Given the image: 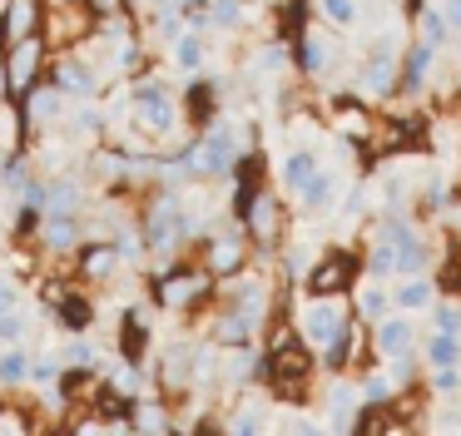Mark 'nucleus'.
<instances>
[{"label":"nucleus","instance_id":"obj_1","mask_svg":"<svg viewBox=\"0 0 461 436\" xmlns=\"http://www.w3.org/2000/svg\"><path fill=\"white\" fill-rule=\"evenodd\" d=\"M45 79H50L55 89H60L65 99H100L104 89H110V79H104V69L95 65L85 50H55L50 65H45Z\"/></svg>","mask_w":461,"mask_h":436},{"label":"nucleus","instance_id":"obj_2","mask_svg":"<svg viewBox=\"0 0 461 436\" xmlns=\"http://www.w3.org/2000/svg\"><path fill=\"white\" fill-rule=\"evenodd\" d=\"M45 65H50V45H45V35L15 40V45L5 50V85H11V99H21L31 85H41Z\"/></svg>","mask_w":461,"mask_h":436},{"label":"nucleus","instance_id":"obj_3","mask_svg":"<svg viewBox=\"0 0 461 436\" xmlns=\"http://www.w3.org/2000/svg\"><path fill=\"white\" fill-rule=\"evenodd\" d=\"M21 114H25V129L35 134H50V129L65 124V114H70V99L60 95V89L50 85V79H41V85H31L21 95Z\"/></svg>","mask_w":461,"mask_h":436},{"label":"nucleus","instance_id":"obj_4","mask_svg":"<svg viewBox=\"0 0 461 436\" xmlns=\"http://www.w3.org/2000/svg\"><path fill=\"white\" fill-rule=\"evenodd\" d=\"M85 204H90V188H85L80 168L45 174V213H70V218H80Z\"/></svg>","mask_w":461,"mask_h":436},{"label":"nucleus","instance_id":"obj_5","mask_svg":"<svg viewBox=\"0 0 461 436\" xmlns=\"http://www.w3.org/2000/svg\"><path fill=\"white\" fill-rule=\"evenodd\" d=\"M80 243H85L80 218H70V213H45V223H41V248H45V253H70V248H80Z\"/></svg>","mask_w":461,"mask_h":436},{"label":"nucleus","instance_id":"obj_6","mask_svg":"<svg viewBox=\"0 0 461 436\" xmlns=\"http://www.w3.org/2000/svg\"><path fill=\"white\" fill-rule=\"evenodd\" d=\"M169 59H174V69L189 75V79L203 75V69H209V40H203L199 30H184V35L169 45Z\"/></svg>","mask_w":461,"mask_h":436},{"label":"nucleus","instance_id":"obj_7","mask_svg":"<svg viewBox=\"0 0 461 436\" xmlns=\"http://www.w3.org/2000/svg\"><path fill=\"white\" fill-rule=\"evenodd\" d=\"M0 15H5V30H11V45H15V40H31L45 30V0H11Z\"/></svg>","mask_w":461,"mask_h":436},{"label":"nucleus","instance_id":"obj_8","mask_svg":"<svg viewBox=\"0 0 461 436\" xmlns=\"http://www.w3.org/2000/svg\"><path fill=\"white\" fill-rule=\"evenodd\" d=\"M25 144H31V129H25L21 99H0V159L25 154Z\"/></svg>","mask_w":461,"mask_h":436},{"label":"nucleus","instance_id":"obj_9","mask_svg":"<svg viewBox=\"0 0 461 436\" xmlns=\"http://www.w3.org/2000/svg\"><path fill=\"white\" fill-rule=\"evenodd\" d=\"M303 332L312 337V342H338V332H342V307L338 303H312L308 307V317H303Z\"/></svg>","mask_w":461,"mask_h":436},{"label":"nucleus","instance_id":"obj_10","mask_svg":"<svg viewBox=\"0 0 461 436\" xmlns=\"http://www.w3.org/2000/svg\"><path fill=\"white\" fill-rule=\"evenodd\" d=\"M328 65H332V40L322 30H308L298 40V69L303 75H328Z\"/></svg>","mask_w":461,"mask_h":436},{"label":"nucleus","instance_id":"obj_11","mask_svg":"<svg viewBox=\"0 0 461 436\" xmlns=\"http://www.w3.org/2000/svg\"><path fill=\"white\" fill-rule=\"evenodd\" d=\"M431 59H437V45H427V40H417V45L407 50V65H402V89H407V95H421V85H427V75H431Z\"/></svg>","mask_w":461,"mask_h":436},{"label":"nucleus","instance_id":"obj_12","mask_svg":"<svg viewBox=\"0 0 461 436\" xmlns=\"http://www.w3.org/2000/svg\"><path fill=\"white\" fill-rule=\"evenodd\" d=\"M318 149H288L283 154V188H303L308 178H318Z\"/></svg>","mask_w":461,"mask_h":436},{"label":"nucleus","instance_id":"obj_13","mask_svg":"<svg viewBox=\"0 0 461 436\" xmlns=\"http://www.w3.org/2000/svg\"><path fill=\"white\" fill-rule=\"evenodd\" d=\"M120 268V258H114V243H90L80 258V277H90V283H104V277Z\"/></svg>","mask_w":461,"mask_h":436},{"label":"nucleus","instance_id":"obj_14","mask_svg":"<svg viewBox=\"0 0 461 436\" xmlns=\"http://www.w3.org/2000/svg\"><path fill=\"white\" fill-rule=\"evenodd\" d=\"M199 293H203V273H179V277H169V283H159V303L164 307H184Z\"/></svg>","mask_w":461,"mask_h":436},{"label":"nucleus","instance_id":"obj_15","mask_svg":"<svg viewBox=\"0 0 461 436\" xmlns=\"http://www.w3.org/2000/svg\"><path fill=\"white\" fill-rule=\"evenodd\" d=\"M60 362L70 367V372H90V367L100 362V347H95V337H90V332H75L70 342L60 347Z\"/></svg>","mask_w":461,"mask_h":436},{"label":"nucleus","instance_id":"obj_16","mask_svg":"<svg viewBox=\"0 0 461 436\" xmlns=\"http://www.w3.org/2000/svg\"><path fill=\"white\" fill-rule=\"evenodd\" d=\"M243 20H249V5H243V0H209V30L233 35Z\"/></svg>","mask_w":461,"mask_h":436},{"label":"nucleus","instance_id":"obj_17","mask_svg":"<svg viewBox=\"0 0 461 436\" xmlns=\"http://www.w3.org/2000/svg\"><path fill=\"white\" fill-rule=\"evenodd\" d=\"M31 382V352L25 347H5L0 352V386H21Z\"/></svg>","mask_w":461,"mask_h":436},{"label":"nucleus","instance_id":"obj_18","mask_svg":"<svg viewBox=\"0 0 461 436\" xmlns=\"http://www.w3.org/2000/svg\"><path fill=\"white\" fill-rule=\"evenodd\" d=\"M134 431L140 436H164L169 431V412H164L159 402H149V396H140V406H134Z\"/></svg>","mask_w":461,"mask_h":436},{"label":"nucleus","instance_id":"obj_19","mask_svg":"<svg viewBox=\"0 0 461 436\" xmlns=\"http://www.w3.org/2000/svg\"><path fill=\"white\" fill-rule=\"evenodd\" d=\"M60 377H65V362H60V352H41V357H31V382H35V386H45V392H55V386H60Z\"/></svg>","mask_w":461,"mask_h":436},{"label":"nucleus","instance_id":"obj_20","mask_svg":"<svg viewBox=\"0 0 461 436\" xmlns=\"http://www.w3.org/2000/svg\"><path fill=\"white\" fill-rule=\"evenodd\" d=\"M60 322H65V332H90V322H95V307L85 303V297H65L60 303Z\"/></svg>","mask_w":461,"mask_h":436},{"label":"nucleus","instance_id":"obj_21","mask_svg":"<svg viewBox=\"0 0 461 436\" xmlns=\"http://www.w3.org/2000/svg\"><path fill=\"white\" fill-rule=\"evenodd\" d=\"M253 69H258V75H283V69H288V50L278 45V40H268V45H258V55H253Z\"/></svg>","mask_w":461,"mask_h":436},{"label":"nucleus","instance_id":"obj_22","mask_svg":"<svg viewBox=\"0 0 461 436\" xmlns=\"http://www.w3.org/2000/svg\"><path fill=\"white\" fill-rule=\"evenodd\" d=\"M25 332H31V313H25V307H15V313H0V342H5V347H21Z\"/></svg>","mask_w":461,"mask_h":436},{"label":"nucleus","instance_id":"obj_23","mask_svg":"<svg viewBox=\"0 0 461 436\" xmlns=\"http://www.w3.org/2000/svg\"><path fill=\"white\" fill-rule=\"evenodd\" d=\"M318 10H322V20L328 25H357V0H318Z\"/></svg>","mask_w":461,"mask_h":436},{"label":"nucleus","instance_id":"obj_24","mask_svg":"<svg viewBox=\"0 0 461 436\" xmlns=\"http://www.w3.org/2000/svg\"><path fill=\"white\" fill-rule=\"evenodd\" d=\"M0 436H35L31 416H25L15 402H5V406H0Z\"/></svg>","mask_w":461,"mask_h":436},{"label":"nucleus","instance_id":"obj_25","mask_svg":"<svg viewBox=\"0 0 461 436\" xmlns=\"http://www.w3.org/2000/svg\"><path fill=\"white\" fill-rule=\"evenodd\" d=\"M273 218H278V204H273L268 194H258V198H253V213H249L253 233H258V238H268V233H273Z\"/></svg>","mask_w":461,"mask_h":436},{"label":"nucleus","instance_id":"obj_26","mask_svg":"<svg viewBox=\"0 0 461 436\" xmlns=\"http://www.w3.org/2000/svg\"><path fill=\"white\" fill-rule=\"evenodd\" d=\"M447 35H451L447 15H441V10H421V40L441 50V45H447Z\"/></svg>","mask_w":461,"mask_h":436},{"label":"nucleus","instance_id":"obj_27","mask_svg":"<svg viewBox=\"0 0 461 436\" xmlns=\"http://www.w3.org/2000/svg\"><path fill=\"white\" fill-rule=\"evenodd\" d=\"M239 258H243V243L229 233V238H219V243H213V258H209V263L219 268V273H229V268H239Z\"/></svg>","mask_w":461,"mask_h":436},{"label":"nucleus","instance_id":"obj_28","mask_svg":"<svg viewBox=\"0 0 461 436\" xmlns=\"http://www.w3.org/2000/svg\"><path fill=\"white\" fill-rule=\"evenodd\" d=\"M407 337H411V327L402 322V317H397V322H382L377 327V347H382V352H402V347H407Z\"/></svg>","mask_w":461,"mask_h":436},{"label":"nucleus","instance_id":"obj_29","mask_svg":"<svg viewBox=\"0 0 461 436\" xmlns=\"http://www.w3.org/2000/svg\"><path fill=\"white\" fill-rule=\"evenodd\" d=\"M21 277H11V273H0V313H15L21 307Z\"/></svg>","mask_w":461,"mask_h":436},{"label":"nucleus","instance_id":"obj_30","mask_svg":"<svg viewBox=\"0 0 461 436\" xmlns=\"http://www.w3.org/2000/svg\"><path fill=\"white\" fill-rule=\"evenodd\" d=\"M431 362H437V367H451V362H456V342H451L447 332H441L437 342H431Z\"/></svg>","mask_w":461,"mask_h":436},{"label":"nucleus","instance_id":"obj_31","mask_svg":"<svg viewBox=\"0 0 461 436\" xmlns=\"http://www.w3.org/2000/svg\"><path fill=\"white\" fill-rule=\"evenodd\" d=\"M431 297V283H407L402 287V307H421Z\"/></svg>","mask_w":461,"mask_h":436},{"label":"nucleus","instance_id":"obj_32","mask_svg":"<svg viewBox=\"0 0 461 436\" xmlns=\"http://www.w3.org/2000/svg\"><path fill=\"white\" fill-rule=\"evenodd\" d=\"M258 431V412H243L239 422H233V436H253Z\"/></svg>","mask_w":461,"mask_h":436},{"label":"nucleus","instance_id":"obj_33","mask_svg":"<svg viewBox=\"0 0 461 436\" xmlns=\"http://www.w3.org/2000/svg\"><path fill=\"white\" fill-rule=\"evenodd\" d=\"M85 5H90L95 15H114V10H124L130 0H85Z\"/></svg>","mask_w":461,"mask_h":436},{"label":"nucleus","instance_id":"obj_34","mask_svg":"<svg viewBox=\"0 0 461 436\" xmlns=\"http://www.w3.org/2000/svg\"><path fill=\"white\" fill-rule=\"evenodd\" d=\"M441 15H447L451 30H461V0H447V5H441Z\"/></svg>","mask_w":461,"mask_h":436},{"label":"nucleus","instance_id":"obj_35","mask_svg":"<svg viewBox=\"0 0 461 436\" xmlns=\"http://www.w3.org/2000/svg\"><path fill=\"white\" fill-rule=\"evenodd\" d=\"M60 5H75V0H45V10H60Z\"/></svg>","mask_w":461,"mask_h":436},{"label":"nucleus","instance_id":"obj_36","mask_svg":"<svg viewBox=\"0 0 461 436\" xmlns=\"http://www.w3.org/2000/svg\"><path fill=\"white\" fill-rule=\"evenodd\" d=\"M298 436H322V431H318V426H303V431H298Z\"/></svg>","mask_w":461,"mask_h":436},{"label":"nucleus","instance_id":"obj_37","mask_svg":"<svg viewBox=\"0 0 461 436\" xmlns=\"http://www.w3.org/2000/svg\"><path fill=\"white\" fill-rule=\"evenodd\" d=\"M5 5H11V0H0V10H5Z\"/></svg>","mask_w":461,"mask_h":436},{"label":"nucleus","instance_id":"obj_38","mask_svg":"<svg viewBox=\"0 0 461 436\" xmlns=\"http://www.w3.org/2000/svg\"><path fill=\"white\" fill-rule=\"evenodd\" d=\"M0 208H5V194H0Z\"/></svg>","mask_w":461,"mask_h":436}]
</instances>
